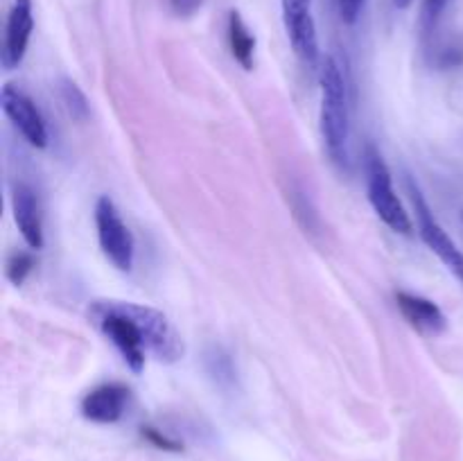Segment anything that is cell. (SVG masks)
Wrapping results in <instances>:
<instances>
[{
  "label": "cell",
  "instance_id": "obj_19",
  "mask_svg": "<svg viewBox=\"0 0 463 461\" xmlns=\"http://www.w3.org/2000/svg\"><path fill=\"white\" fill-rule=\"evenodd\" d=\"M411 3H414V0H393V5H396L398 9H407Z\"/></svg>",
  "mask_w": 463,
  "mask_h": 461
},
{
  "label": "cell",
  "instance_id": "obj_2",
  "mask_svg": "<svg viewBox=\"0 0 463 461\" xmlns=\"http://www.w3.org/2000/svg\"><path fill=\"white\" fill-rule=\"evenodd\" d=\"M321 136L328 156L339 167L348 165V140H351V118H348V90L342 66L333 54L321 59Z\"/></svg>",
  "mask_w": 463,
  "mask_h": 461
},
{
  "label": "cell",
  "instance_id": "obj_18",
  "mask_svg": "<svg viewBox=\"0 0 463 461\" xmlns=\"http://www.w3.org/2000/svg\"><path fill=\"white\" fill-rule=\"evenodd\" d=\"M202 5V0H172L176 14H193Z\"/></svg>",
  "mask_w": 463,
  "mask_h": 461
},
{
  "label": "cell",
  "instance_id": "obj_16",
  "mask_svg": "<svg viewBox=\"0 0 463 461\" xmlns=\"http://www.w3.org/2000/svg\"><path fill=\"white\" fill-rule=\"evenodd\" d=\"M448 3H450V0H425V3H423V16H420L425 30H432V27L437 25L439 18H441V14L446 12Z\"/></svg>",
  "mask_w": 463,
  "mask_h": 461
},
{
  "label": "cell",
  "instance_id": "obj_5",
  "mask_svg": "<svg viewBox=\"0 0 463 461\" xmlns=\"http://www.w3.org/2000/svg\"><path fill=\"white\" fill-rule=\"evenodd\" d=\"M407 188H410L411 206H414L416 212V226H419V235L425 244H428L430 251L457 276V278L463 283V253L461 249L457 247L455 240L448 235V230L443 229L441 221L434 217L432 208L425 202L423 193L419 190V185H414V181L407 179Z\"/></svg>",
  "mask_w": 463,
  "mask_h": 461
},
{
  "label": "cell",
  "instance_id": "obj_6",
  "mask_svg": "<svg viewBox=\"0 0 463 461\" xmlns=\"http://www.w3.org/2000/svg\"><path fill=\"white\" fill-rule=\"evenodd\" d=\"M0 107L7 120L12 122L14 129L36 149L48 147V127H45L43 116H41L39 107L34 99L14 84H5L0 90Z\"/></svg>",
  "mask_w": 463,
  "mask_h": 461
},
{
  "label": "cell",
  "instance_id": "obj_15",
  "mask_svg": "<svg viewBox=\"0 0 463 461\" xmlns=\"http://www.w3.org/2000/svg\"><path fill=\"white\" fill-rule=\"evenodd\" d=\"M140 434H143L145 441L152 443L154 447H158V450H165V452H181L184 450V443H179L176 438H170L167 434H163L161 429L156 428H143L140 429Z\"/></svg>",
  "mask_w": 463,
  "mask_h": 461
},
{
  "label": "cell",
  "instance_id": "obj_12",
  "mask_svg": "<svg viewBox=\"0 0 463 461\" xmlns=\"http://www.w3.org/2000/svg\"><path fill=\"white\" fill-rule=\"evenodd\" d=\"M312 0H283V21L288 34L315 30L317 23L310 9Z\"/></svg>",
  "mask_w": 463,
  "mask_h": 461
},
{
  "label": "cell",
  "instance_id": "obj_13",
  "mask_svg": "<svg viewBox=\"0 0 463 461\" xmlns=\"http://www.w3.org/2000/svg\"><path fill=\"white\" fill-rule=\"evenodd\" d=\"M59 95H61V102L63 107H66L68 116L72 118V120H86V118L90 116V104L89 99H86L84 90L80 89V86L75 84V81L71 80H63L61 86H59Z\"/></svg>",
  "mask_w": 463,
  "mask_h": 461
},
{
  "label": "cell",
  "instance_id": "obj_3",
  "mask_svg": "<svg viewBox=\"0 0 463 461\" xmlns=\"http://www.w3.org/2000/svg\"><path fill=\"white\" fill-rule=\"evenodd\" d=\"M364 174L366 197H369V203L375 211V215H378L389 229L396 230V233L411 235L414 224H411L410 212L402 206L401 197H398L396 188H393L392 170H389L383 154H380L373 145H369L364 152Z\"/></svg>",
  "mask_w": 463,
  "mask_h": 461
},
{
  "label": "cell",
  "instance_id": "obj_7",
  "mask_svg": "<svg viewBox=\"0 0 463 461\" xmlns=\"http://www.w3.org/2000/svg\"><path fill=\"white\" fill-rule=\"evenodd\" d=\"M131 389L122 382H104L90 389L80 402V411L86 420L99 425H111L125 416L129 405Z\"/></svg>",
  "mask_w": 463,
  "mask_h": 461
},
{
  "label": "cell",
  "instance_id": "obj_8",
  "mask_svg": "<svg viewBox=\"0 0 463 461\" xmlns=\"http://www.w3.org/2000/svg\"><path fill=\"white\" fill-rule=\"evenodd\" d=\"M32 30H34V14H32V0H14L7 16V30H5L3 61L5 71H14L23 61L30 45Z\"/></svg>",
  "mask_w": 463,
  "mask_h": 461
},
{
  "label": "cell",
  "instance_id": "obj_14",
  "mask_svg": "<svg viewBox=\"0 0 463 461\" xmlns=\"http://www.w3.org/2000/svg\"><path fill=\"white\" fill-rule=\"evenodd\" d=\"M34 269V256L27 251H14L7 258V267H5V274L12 285H23L27 276Z\"/></svg>",
  "mask_w": 463,
  "mask_h": 461
},
{
  "label": "cell",
  "instance_id": "obj_1",
  "mask_svg": "<svg viewBox=\"0 0 463 461\" xmlns=\"http://www.w3.org/2000/svg\"><path fill=\"white\" fill-rule=\"evenodd\" d=\"M89 319L118 348L125 364L134 373L145 369L147 353L167 364L179 362L185 353L181 334L156 307L99 298L89 306Z\"/></svg>",
  "mask_w": 463,
  "mask_h": 461
},
{
  "label": "cell",
  "instance_id": "obj_17",
  "mask_svg": "<svg viewBox=\"0 0 463 461\" xmlns=\"http://www.w3.org/2000/svg\"><path fill=\"white\" fill-rule=\"evenodd\" d=\"M337 5H339V16H342V21L348 23V25H353V23L360 18L366 0H337Z\"/></svg>",
  "mask_w": 463,
  "mask_h": 461
},
{
  "label": "cell",
  "instance_id": "obj_9",
  "mask_svg": "<svg viewBox=\"0 0 463 461\" xmlns=\"http://www.w3.org/2000/svg\"><path fill=\"white\" fill-rule=\"evenodd\" d=\"M12 211L21 238L34 251L43 247V217H41V203L34 190L27 183H14L12 188Z\"/></svg>",
  "mask_w": 463,
  "mask_h": 461
},
{
  "label": "cell",
  "instance_id": "obj_11",
  "mask_svg": "<svg viewBox=\"0 0 463 461\" xmlns=\"http://www.w3.org/2000/svg\"><path fill=\"white\" fill-rule=\"evenodd\" d=\"M226 30H229V48L233 59L244 71H251L253 54H256V36L251 34V30L247 27L244 18L240 16L238 9H231L229 12V27Z\"/></svg>",
  "mask_w": 463,
  "mask_h": 461
},
{
  "label": "cell",
  "instance_id": "obj_10",
  "mask_svg": "<svg viewBox=\"0 0 463 461\" xmlns=\"http://www.w3.org/2000/svg\"><path fill=\"white\" fill-rule=\"evenodd\" d=\"M396 303L401 315L407 319V324H410L411 328L419 330V333L423 334L446 333L448 319L446 315H443L441 307H439L434 301L420 296V294H411V292H405V289H398Z\"/></svg>",
  "mask_w": 463,
  "mask_h": 461
},
{
  "label": "cell",
  "instance_id": "obj_4",
  "mask_svg": "<svg viewBox=\"0 0 463 461\" xmlns=\"http://www.w3.org/2000/svg\"><path fill=\"white\" fill-rule=\"evenodd\" d=\"M95 229H98V242L107 260L116 269L129 271L134 267L136 242L129 226L120 217L113 199L99 197L95 203Z\"/></svg>",
  "mask_w": 463,
  "mask_h": 461
}]
</instances>
